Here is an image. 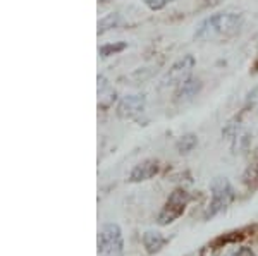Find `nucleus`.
<instances>
[{
	"label": "nucleus",
	"mask_w": 258,
	"mask_h": 256,
	"mask_svg": "<svg viewBox=\"0 0 258 256\" xmlns=\"http://www.w3.org/2000/svg\"><path fill=\"white\" fill-rule=\"evenodd\" d=\"M232 188L229 184L227 179L224 177H217V179L212 183V203L210 208L207 212V215H215L217 212H220L222 208H226L229 205V201L232 200Z\"/></svg>",
	"instance_id": "nucleus-3"
},
{
	"label": "nucleus",
	"mask_w": 258,
	"mask_h": 256,
	"mask_svg": "<svg viewBox=\"0 0 258 256\" xmlns=\"http://www.w3.org/2000/svg\"><path fill=\"white\" fill-rule=\"evenodd\" d=\"M98 98H100V100L107 98L109 102H112L115 98V92L112 90L110 82L107 81L103 76H98Z\"/></svg>",
	"instance_id": "nucleus-9"
},
{
	"label": "nucleus",
	"mask_w": 258,
	"mask_h": 256,
	"mask_svg": "<svg viewBox=\"0 0 258 256\" xmlns=\"http://www.w3.org/2000/svg\"><path fill=\"white\" fill-rule=\"evenodd\" d=\"M100 251L105 254H119L122 251V236H120V230L117 225L107 224L100 232L98 239Z\"/></svg>",
	"instance_id": "nucleus-4"
},
{
	"label": "nucleus",
	"mask_w": 258,
	"mask_h": 256,
	"mask_svg": "<svg viewBox=\"0 0 258 256\" xmlns=\"http://www.w3.org/2000/svg\"><path fill=\"white\" fill-rule=\"evenodd\" d=\"M193 67H195V57L193 55L182 57V59L177 60L167 71V74L162 77L160 86L162 88H167V86H181L182 82L189 77Z\"/></svg>",
	"instance_id": "nucleus-2"
},
{
	"label": "nucleus",
	"mask_w": 258,
	"mask_h": 256,
	"mask_svg": "<svg viewBox=\"0 0 258 256\" xmlns=\"http://www.w3.org/2000/svg\"><path fill=\"white\" fill-rule=\"evenodd\" d=\"M241 24H243V16L238 12H219L200 24L195 38L214 40L219 36H232L239 31Z\"/></svg>",
	"instance_id": "nucleus-1"
},
{
	"label": "nucleus",
	"mask_w": 258,
	"mask_h": 256,
	"mask_svg": "<svg viewBox=\"0 0 258 256\" xmlns=\"http://www.w3.org/2000/svg\"><path fill=\"white\" fill-rule=\"evenodd\" d=\"M186 203H188V195H186L184 191H181V189L174 191L159 217L160 224H169V222H172L174 218H177L182 212H184Z\"/></svg>",
	"instance_id": "nucleus-5"
},
{
	"label": "nucleus",
	"mask_w": 258,
	"mask_h": 256,
	"mask_svg": "<svg viewBox=\"0 0 258 256\" xmlns=\"http://www.w3.org/2000/svg\"><path fill=\"white\" fill-rule=\"evenodd\" d=\"M167 2H169V0H147L148 7H150V9H153V11H159V9H162V7H164Z\"/></svg>",
	"instance_id": "nucleus-13"
},
{
	"label": "nucleus",
	"mask_w": 258,
	"mask_h": 256,
	"mask_svg": "<svg viewBox=\"0 0 258 256\" xmlns=\"http://www.w3.org/2000/svg\"><path fill=\"white\" fill-rule=\"evenodd\" d=\"M232 256H255V254H253L249 249H239V251H236Z\"/></svg>",
	"instance_id": "nucleus-14"
},
{
	"label": "nucleus",
	"mask_w": 258,
	"mask_h": 256,
	"mask_svg": "<svg viewBox=\"0 0 258 256\" xmlns=\"http://www.w3.org/2000/svg\"><path fill=\"white\" fill-rule=\"evenodd\" d=\"M120 23V16L119 14H109L105 16V18L100 19L98 23V33H105L109 30H114V28H117Z\"/></svg>",
	"instance_id": "nucleus-10"
},
{
	"label": "nucleus",
	"mask_w": 258,
	"mask_h": 256,
	"mask_svg": "<svg viewBox=\"0 0 258 256\" xmlns=\"http://www.w3.org/2000/svg\"><path fill=\"white\" fill-rule=\"evenodd\" d=\"M126 47L127 45L124 43V41L115 43V45H103V47L100 48V53H102V57H109V55H114V53H117V52H122Z\"/></svg>",
	"instance_id": "nucleus-12"
},
{
	"label": "nucleus",
	"mask_w": 258,
	"mask_h": 256,
	"mask_svg": "<svg viewBox=\"0 0 258 256\" xmlns=\"http://www.w3.org/2000/svg\"><path fill=\"white\" fill-rule=\"evenodd\" d=\"M159 170L155 160H147V162L140 163L135 167V170L131 172V181L133 183H138V181H147L150 177H153Z\"/></svg>",
	"instance_id": "nucleus-8"
},
{
	"label": "nucleus",
	"mask_w": 258,
	"mask_h": 256,
	"mask_svg": "<svg viewBox=\"0 0 258 256\" xmlns=\"http://www.w3.org/2000/svg\"><path fill=\"white\" fill-rule=\"evenodd\" d=\"M145 105H147L145 95H129V97H124L119 102L117 114L122 119H135L145 112Z\"/></svg>",
	"instance_id": "nucleus-6"
},
{
	"label": "nucleus",
	"mask_w": 258,
	"mask_h": 256,
	"mask_svg": "<svg viewBox=\"0 0 258 256\" xmlns=\"http://www.w3.org/2000/svg\"><path fill=\"white\" fill-rule=\"evenodd\" d=\"M195 144H197V138H195L193 134H188L177 143V148L181 153H188V151H191L195 148Z\"/></svg>",
	"instance_id": "nucleus-11"
},
{
	"label": "nucleus",
	"mask_w": 258,
	"mask_h": 256,
	"mask_svg": "<svg viewBox=\"0 0 258 256\" xmlns=\"http://www.w3.org/2000/svg\"><path fill=\"white\" fill-rule=\"evenodd\" d=\"M202 90V81L198 77H188L181 86H179L177 92V102H189L200 93Z\"/></svg>",
	"instance_id": "nucleus-7"
}]
</instances>
